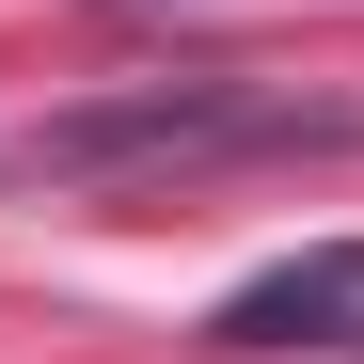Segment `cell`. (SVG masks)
<instances>
[{
    "instance_id": "6da1fadb",
    "label": "cell",
    "mask_w": 364,
    "mask_h": 364,
    "mask_svg": "<svg viewBox=\"0 0 364 364\" xmlns=\"http://www.w3.org/2000/svg\"><path fill=\"white\" fill-rule=\"evenodd\" d=\"M364 111L333 95H285L254 64H174V80H111V95H64L16 127V174L48 191H143V174H237V159H348Z\"/></svg>"
},
{
    "instance_id": "7a4b0ae2",
    "label": "cell",
    "mask_w": 364,
    "mask_h": 364,
    "mask_svg": "<svg viewBox=\"0 0 364 364\" xmlns=\"http://www.w3.org/2000/svg\"><path fill=\"white\" fill-rule=\"evenodd\" d=\"M206 348H364V237H317L206 301Z\"/></svg>"
},
{
    "instance_id": "3957f363",
    "label": "cell",
    "mask_w": 364,
    "mask_h": 364,
    "mask_svg": "<svg viewBox=\"0 0 364 364\" xmlns=\"http://www.w3.org/2000/svg\"><path fill=\"white\" fill-rule=\"evenodd\" d=\"M111 16H159V0H111Z\"/></svg>"
}]
</instances>
